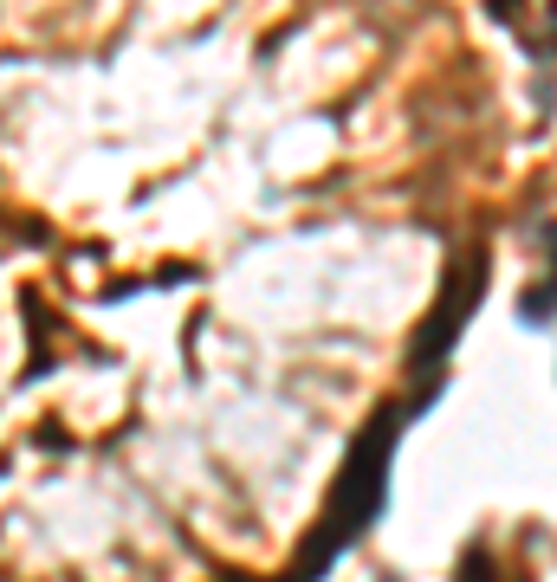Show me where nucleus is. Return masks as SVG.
I'll return each instance as SVG.
<instances>
[{
	"mask_svg": "<svg viewBox=\"0 0 557 582\" xmlns=\"http://www.w3.org/2000/svg\"><path fill=\"white\" fill-rule=\"evenodd\" d=\"M519 317H525V324H538V330H545V324H551V285H532V291H525Z\"/></svg>",
	"mask_w": 557,
	"mask_h": 582,
	"instance_id": "obj_1",
	"label": "nucleus"
}]
</instances>
